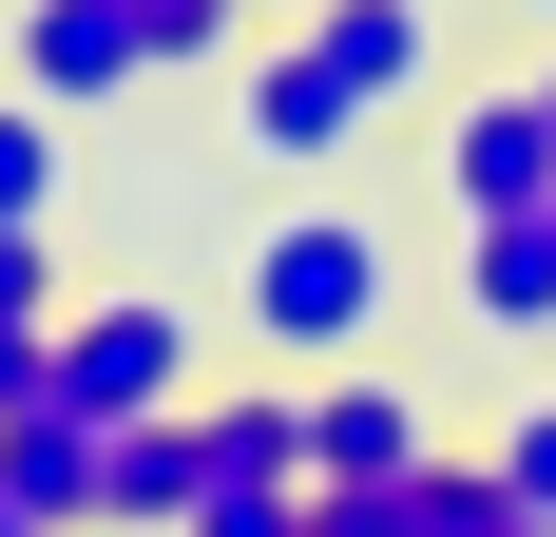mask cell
<instances>
[{
  "label": "cell",
  "instance_id": "16",
  "mask_svg": "<svg viewBox=\"0 0 556 537\" xmlns=\"http://www.w3.org/2000/svg\"><path fill=\"white\" fill-rule=\"evenodd\" d=\"M480 461H500V499H518V519H538V537H556V403H518V423H500V441H480Z\"/></svg>",
  "mask_w": 556,
  "mask_h": 537
},
{
  "label": "cell",
  "instance_id": "1",
  "mask_svg": "<svg viewBox=\"0 0 556 537\" xmlns=\"http://www.w3.org/2000/svg\"><path fill=\"white\" fill-rule=\"evenodd\" d=\"M384 326V230L365 212H269L250 230V346L269 365H345Z\"/></svg>",
  "mask_w": 556,
  "mask_h": 537
},
{
  "label": "cell",
  "instance_id": "18",
  "mask_svg": "<svg viewBox=\"0 0 556 537\" xmlns=\"http://www.w3.org/2000/svg\"><path fill=\"white\" fill-rule=\"evenodd\" d=\"M173 537H307V480H212Z\"/></svg>",
  "mask_w": 556,
  "mask_h": 537
},
{
  "label": "cell",
  "instance_id": "10",
  "mask_svg": "<svg viewBox=\"0 0 556 537\" xmlns=\"http://www.w3.org/2000/svg\"><path fill=\"white\" fill-rule=\"evenodd\" d=\"M192 441H212V480H307V384H230V403H192Z\"/></svg>",
  "mask_w": 556,
  "mask_h": 537
},
{
  "label": "cell",
  "instance_id": "12",
  "mask_svg": "<svg viewBox=\"0 0 556 537\" xmlns=\"http://www.w3.org/2000/svg\"><path fill=\"white\" fill-rule=\"evenodd\" d=\"M39 346H58V250L0 230V403H39Z\"/></svg>",
  "mask_w": 556,
  "mask_h": 537
},
{
  "label": "cell",
  "instance_id": "4",
  "mask_svg": "<svg viewBox=\"0 0 556 537\" xmlns=\"http://www.w3.org/2000/svg\"><path fill=\"white\" fill-rule=\"evenodd\" d=\"M0 499L39 537H115V423H77L58 365H39V403H0Z\"/></svg>",
  "mask_w": 556,
  "mask_h": 537
},
{
  "label": "cell",
  "instance_id": "11",
  "mask_svg": "<svg viewBox=\"0 0 556 537\" xmlns=\"http://www.w3.org/2000/svg\"><path fill=\"white\" fill-rule=\"evenodd\" d=\"M192 499H212V441L192 423H115V537H173Z\"/></svg>",
  "mask_w": 556,
  "mask_h": 537
},
{
  "label": "cell",
  "instance_id": "21",
  "mask_svg": "<svg viewBox=\"0 0 556 537\" xmlns=\"http://www.w3.org/2000/svg\"><path fill=\"white\" fill-rule=\"evenodd\" d=\"M538 115H556V58H538Z\"/></svg>",
  "mask_w": 556,
  "mask_h": 537
},
{
  "label": "cell",
  "instance_id": "22",
  "mask_svg": "<svg viewBox=\"0 0 556 537\" xmlns=\"http://www.w3.org/2000/svg\"><path fill=\"white\" fill-rule=\"evenodd\" d=\"M518 20H556V0H518Z\"/></svg>",
  "mask_w": 556,
  "mask_h": 537
},
{
  "label": "cell",
  "instance_id": "2",
  "mask_svg": "<svg viewBox=\"0 0 556 537\" xmlns=\"http://www.w3.org/2000/svg\"><path fill=\"white\" fill-rule=\"evenodd\" d=\"M58 403L77 423H192V308H154V288H115V308H58Z\"/></svg>",
  "mask_w": 556,
  "mask_h": 537
},
{
  "label": "cell",
  "instance_id": "14",
  "mask_svg": "<svg viewBox=\"0 0 556 537\" xmlns=\"http://www.w3.org/2000/svg\"><path fill=\"white\" fill-rule=\"evenodd\" d=\"M0 230H58V115L0 97Z\"/></svg>",
  "mask_w": 556,
  "mask_h": 537
},
{
  "label": "cell",
  "instance_id": "5",
  "mask_svg": "<svg viewBox=\"0 0 556 537\" xmlns=\"http://www.w3.org/2000/svg\"><path fill=\"white\" fill-rule=\"evenodd\" d=\"M230 135H250L269 173H327L345 135H365V97H345L307 39H250V58H230Z\"/></svg>",
  "mask_w": 556,
  "mask_h": 537
},
{
  "label": "cell",
  "instance_id": "13",
  "mask_svg": "<svg viewBox=\"0 0 556 537\" xmlns=\"http://www.w3.org/2000/svg\"><path fill=\"white\" fill-rule=\"evenodd\" d=\"M135 58H154V77H230L250 20H230V0H135Z\"/></svg>",
  "mask_w": 556,
  "mask_h": 537
},
{
  "label": "cell",
  "instance_id": "15",
  "mask_svg": "<svg viewBox=\"0 0 556 537\" xmlns=\"http://www.w3.org/2000/svg\"><path fill=\"white\" fill-rule=\"evenodd\" d=\"M422 537H538V519L500 499V461H422Z\"/></svg>",
  "mask_w": 556,
  "mask_h": 537
},
{
  "label": "cell",
  "instance_id": "3",
  "mask_svg": "<svg viewBox=\"0 0 556 537\" xmlns=\"http://www.w3.org/2000/svg\"><path fill=\"white\" fill-rule=\"evenodd\" d=\"M442 212H460V230L556 212V115H538V77H480V97L442 115Z\"/></svg>",
  "mask_w": 556,
  "mask_h": 537
},
{
  "label": "cell",
  "instance_id": "20",
  "mask_svg": "<svg viewBox=\"0 0 556 537\" xmlns=\"http://www.w3.org/2000/svg\"><path fill=\"white\" fill-rule=\"evenodd\" d=\"M0 537H39V519H20V499H0Z\"/></svg>",
  "mask_w": 556,
  "mask_h": 537
},
{
  "label": "cell",
  "instance_id": "9",
  "mask_svg": "<svg viewBox=\"0 0 556 537\" xmlns=\"http://www.w3.org/2000/svg\"><path fill=\"white\" fill-rule=\"evenodd\" d=\"M460 308L500 326V346H518V326H556V212H500V230H460Z\"/></svg>",
  "mask_w": 556,
  "mask_h": 537
},
{
  "label": "cell",
  "instance_id": "8",
  "mask_svg": "<svg viewBox=\"0 0 556 537\" xmlns=\"http://www.w3.org/2000/svg\"><path fill=\"white\" fill-rule=\"evenodd\" d=\"M288 39H307V58L345 77V97L384 115V97H422V58H442V20H422V0H307Z\"/></svg>",
  "mask_w": 556,
  "mask_h": 537
},
{
  "label": "cell",
  "instance_id": "7",
  "mask_svg": "<svg viewBox=\"0 0 556 537\" xmlns=\"http://www.w3.org/2000/svg\"><path fill=\"white\" fill-rule=\"evenodd\" d=\"M422 461H442V423H422L403 384H365V365L307 384V480H422Z\"/></svg>",
  "mask_w": 556,
  "mask_h": 537
},
{
  "label": "cell",
  "instance_id": "6",
  "mask_svg": "<svg viewBox=\"0 0 556 537\" xmlns=\"http://www.w3.org/2000/svg\"><path fill=\"white\" fill-rule=\"evenodd\" d=\"M154 58H135V0H20V97L77 115V97H135Z\"/></svg>",
  "mask_w": 556,
  "mask_h": 537
},
{
  "label": "cell",
  "instance_id": "17",
  "mask_svg": "<svg viewBox=\"0 0 556 537\" xmlns=\"http://www.w3.org/2000/svg\"><path fill=\"white\" fill-rule=\"evenodd\" d=\"M307 537H422V480H307Z\"/></svg>",
  "mask_w": 556,
  "mask_h": 537
},
{
  "label": "cell",
  "instance_id": "19",
  "mask_svg": "<svg viewBox=\"0 0 556 537\" xmlns=\"http://www.w3.org/2000/svg\"><path fill=\"white\" fill-rule=\"evenodd\" d=\"M230 20H250V39H288V20H307V0H230Z\"/></svg>",
  "mask_w": 556,
  "mask_h": 537
}]
</instances>
